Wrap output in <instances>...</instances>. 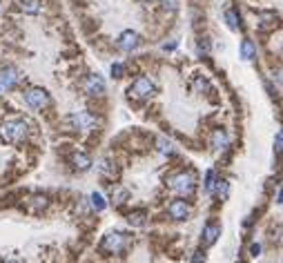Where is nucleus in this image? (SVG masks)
Here are the masks:
<instances>
[{
	"label": "nucleus",
	"instance_id": "obj_1",
	"mask_svg": "<svg viewBox=\"0 0 283 263\" xmlns=\"http://www.w3.org/2000/svg\"><path fill=\"white\" fill-rule=\"evenodd\" d=\"M168 183H170V188H172L176 194H181V196H189L192 192H194V188H196V179H194V174H192V172L174 174V176H170V179H168Z\"/></svg>",
	"mask_w": 283,
	"mask_h": 263
},
{
	"label": "nucleus",
	"instance_id": "obj_2",
	"mask_svg": "<svg viewBox=\"0 0 283 263\" xmlns=\"http://www.w3.org/2000/svg\"><path fill=\"white\" fill-rule=\"evenodd\" d=\"M27 134V123L20 121V118H14V121H7L5 125H2V130H0V136L5 138V141L9 143H18L22 141Z\"/></svg>",
	"mask_w": 283,
	"mask_h": 263
},
{
	"label": "nucleus",
	"instance_id": "obj_3",
	"mask_svg": "<svg viewBox=\"0 0 283 263\" xmlns=\"http://www.w3.org/2000/svg\"><path fill=\"white\" fill-rule=\"evenodd\" d=\"M127 234H121V232H112V234H107L105 241H103V245H100V250L103 252H110V254H116L121 252V250H125L127 247Z\"/></svg>",
	"mask_w": 283,
	"mask_h": 263
},
{
	"label": "nucleus",
	"instance_id": "obj_4",
	"mask_svg": "<svg viewBox=\"0 0 283 263\" xmlns=\"http://www.w3.org/2000/svg\"><path fill=\"white\" fill-rule=\"evenodd\" d=\"M154 92H156V85H154L150 78H145V76L136 78L134 85L130 87V96H134V98H150Z\"/></svg>",
	"mask_w": 283,
	"mask_h": 263
},
{
	"label": "nucleus",
	"instance_id": "obj_5",
	"mask_svg": "<svg viewBox=\"0 0 283 263\" xmlns=\"http://www.w3.org/2000/svg\"><path fill=\"white\" fill-rule=\"evenodd\" d=\"M25 103L29 107H34V110H42V107L49 105V94L45 90H40V87H32L25 94Z\"/></svg>",
	"mask_w": 283,
	"mask_h": 263
},
{
	"label": "nucleus",
	"instance_id": "obj_6",
	"mask_svg": "<svg viewBox=\"0 0 283 263\" xmlns=\"http://www.w3.org/2000/svg\"><path fill=\"white\" fill-rule=\"evenodd\" d=\"M67 123H72L76 130H92V127L98 123V118H96L94 114H89V112H76V114H72L67 118Z\"/></svg>",
	"mask_w": 283,
	"mask_h": 263
},
{
	"label": "nucleus",
	"instance_id": "obj_7",
	"mask_svg": "<svg viewBox=\"0 0 283 263\" xmlns=\"http://www.w3.org/2000/svg\"><path fill=\"white\" fill-rule=\"evenodd\" d=\"M118 47L123 52H134V49L141 47V36L136 32H132V29H127V32H123L118 36Z\"/></svg>",
	"mask_w": 283,
	"mask_h": 263
},
{
	"label": "nucleus",
	"instance_id": "obj_8",
	"mask_svg": "<svg viewBox=\"0 0 283 263\" xmlns=\"http://www.w3.org/2000/svg\"><path fill=\"white\" fill-rule=\"evenodd\" d=\"M83 90H85V94H89V96H98L105 92V80H103V76L92 74V76H87Z\"/></svg>",
	"mask_w": 283,
	"mask_h": 263
},
{
	"label": "nucleus",
	"instance_id": "obj_9",
	"mask_svg": "<svg viewBox=\"0 0 283 263\" xmlns=\"http://www.w3.org/2000/svg\"><path fill=\"white\" fill-rule=\"evenodd\" d=\"M20 80V74H18V69L14 67H5L0 69V87H7V90H11L14 85Z\"/></svg>",
	"mask_w": 283,
	"mask_h": 263
},
{
	"label": "nucleus",
	"instance_id": "obj_10",
	"mask_svg": "<svg viewBox=\"0 0 283 263\" xmlns=\"http://www.w3.org/2000/svg\"><path fill=\"white\" fill-rule=\"evenodd\" d=\"M168 212H170V216H172V219L183 221V219H188V216H189V206L185 203V201H174V203H170Z\"/></svg>",
	"mask_w": 283,
	"mask_h": 263
},
{
	"label": "nucleus",
	"instance_id": "obj_11",
	"mask_svg": "<svg viewBox=\"0 0 283 263\" xmlns=\"http://www.w3.org/2000/svg\"><path fill=\"white\" fill-rule=\"evenodd\" d=\"M219 234H221V225H219V223H208V225H205V230H203L205 245H212V243L219 239Z\"/></svg>",
	"mask_w": 283,
	"mask_h": 263
},
{
	"label": "nucleus",
	"instance_id": "obj_12",
	"mask_svg": "<svg viewBox=\"0 0 283 263\" xmlns=\"http://www.w3.org/2000/svg\"><path fill=\"white\" fill-rule=\"evenodd\" d=\"M212 148L214 150H226L227 148V134L223 130H216L212 136Z\"/></svg>",
	"mask_w": 283,
	"mask_h": 263
},
{
	"label": "nucleus",
	"instance_id": "obj_13",
	"mask_svg": "<svg viewBox=\"0 0 283 263\" xmlns=\"http://www.w3.org/2000/svg\"><path fill=\"white\" fill-rule=\"evenodd\" d=\"M254 54H257V47H254V42L245 38V40L241 42V58H243V60H252V58H254Z\"/></svg>",
	"mask_w": 283,
	"mask_h": 263
},
{
	"label": "nucleus",
	"instance_id": "obj_14",
	"mask_svg": "<svg viewBox=\"0 0 283 263\" xmlns=\"http://www.w3.org/2000/svg\"><path fill=\"white\" fill-rule=\"evenodd\" d=\"M72 161H74V165H76L78 169H87L89 165H92V158H89L87 154H83V152H76L72 156Z\"/></svg>",
	"mask_w": 283,
	"mask_h": 263
},
{
	"label": "nucleus",
	"instance_id": "obj_15",
	"mask_svg": "<svg viewBox=\"0 0 283 263\" xmlns=\"http://www.w3.org/2000/svg\"><path fill=\"white\" fill-rule=\"evenodd\" d=\"M20 2V9L27 14H38L40 11V0H18Z\"/></svg>",
	"mask_w": 283,
	"mask_h": 263
},
{
	"label": "nucleus",
	"instance_id": "obj_16",
	"mask_svg": "<svg viewBox=\"0 0 283 263\" xmlns=\"http://www.w3.org/2000/svg\"><path fill=\"white\" fill-rule=\"evenodd\" d=\"M212 192H214L219 199H227L230 185H227V181H214V188H212Z\"/></svg>",
	"mask_w": 283,
	"mask_h": 263
},
{
	"label": "nucleus",
	"instance_id": "obj_17",
	"mask_svg": "<svg viewBox=\"0 0 283 263\" xmlns=\"http://www.w3.org/2000/svg\"><path fill=\"white\" fill-rule=\"evenodd\" d=\"M92 206H94L96 212H103L107 207V203H105V199H103L98 192H94V194H92Z\"/></svg>",
	"mask_w": 283,
	"mask_h": 263
},
{
	"label": "nucleus",
	"instance_id": "obj_18",
	"mask_svg": "<svg viewBox=\"0 0 283 263\" xmlns=\"http://www.w3.org/2000/svg\"><path fill=\"white\" fill-rule=\"evenodd\" d=\"M226 20H227V25H230V29H239V18H236V14L234 11H226Z\"/></svg>",
	"mask_w": 283,
	"mask_h": 263
},
{
	"label": "nucleus",
	"instance_id": "obj_19",
	"mask_svg": "<svg viewBox=\"0 0 283 263\" xmlns=\"http://www.w3.org/2000/svg\"><path fill=\"white\" fill-rule=\"evenodd\" d=\"M130 223H134V225H145V212H134V214H130Z\"/></svg>",
	"mask_w": 283,
	"mask_h": 263
},
{
	"label": "nucleus",
	"instance_id": "obj_20",
	"mask_svg": "<svg viewBox=\"0 0 283 263\" xmlns=\"http://www.w3.org/2000/svg\"><path fill=\"white\" fill-rule=\"evenodd\" d=\"M212 188H214V172H208L205 174V189H208V194H212Z\"/></svg>",
	"mask_w": 283,
	"mask_h": 263
},
{
	"label": "nucleus",
	"instance_id": "obj_21",
	"mask_svg": "<svg viewBox=\"0 0 283 263\" xmlns=\"http://www.w3.org/2000/svg\"><path fill=\"white\" fill-rule=\"evenodd\" d=\"M158 145H161V152H163V154H172V152H174L172 143L165 141V138H161V141H158Z\"/></svg>",
	"mask_w": 283,
	"mask_h": 263
},
{
	"label": "nucleus",
	"instance_id": "obj_22",
	"mask_svg": "<svg viewBox=\"0 0 283 263\" xmlns=\"http://www.w3.org/2000/svg\"><path fill=\"white\" fill-rule=\"evenodd\" d=\"M123 72H125V69H123V65H112V74H114V78H123Z\"/></svg>",
	"mask_w": 283,
	"mask_h": 263
},
{
	"label": "nucleus",
	"instance_id": "obj_23",
	"mask_svg": "<svg viewBox=\"0 0 283 263\" xmlns=\"http://www.w3.org/2000/svg\"><path fill=\"white\" fill-rule=\"evenodd\" d=\"M250 252L254 254V257H259V252H261V245H259V243H254V245L250 247Z\"/></svg>",
	"mask_w": 283,
	"mask_h": 263
},
{
	"label": "nucleus",
	"instance_id": "obj_24",
	"mask_svg": "<svg viewBox=\"0 0 283 263\" xmlns=\"http://www.w3.org/2000/svg\"><path fill=\"white\" fill-rule=\"evenodd\" d=\"M9 263H20V261H9Z\"/></svg>",
	"mask_w": 283,
	"mask_h": 263
}]
</instances>
